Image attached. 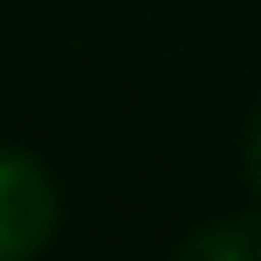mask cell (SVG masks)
<instances>
[{
	"label": "cell",
	"mask_w": 261,
	"mask_h": 261,
	"mask_svg": "<svg viewBox=\"0 0 261 261\" xmlns=\"http://www.w3.org/2000/svg\"><path fill=\"white\" fill-rule=\"evenodd\" d=\"M64 197L53 168L23 145H0V261H29L58 238Z\"/></svg>",
	"instance_id": "obj_1"
},
{
	"label": "cell",
	"mask_w": 261,
	"mask_h": 261,
	"mask_svg": "<svg viewBox=\"0 0 261 261\" xmlns=\"http://www.w3.org/2000/svg\"><path fill=\"white\" fill-rule=\"evenodd\" d=\"M180 255H192V261H261V209L203 221L197 232L180 238Z\"/></svg>",
	"instance_id": "obj_2"
},
{
	"label": "cell",
	"mask_w": 261,
	"mask_h": 261,
	"mask_svg": "<svg viewBox=\"0 0 261 261\" xmlns=\"http://www.w3.org/2000/svg\"><path fill=\"white\" fill-rule=\"evenodd\" d=\"M244 174H250V192L261 197V105H255L250 128H244Z\"/></svg>",
	"instance_id": "obj_3"
}]
</instances>
